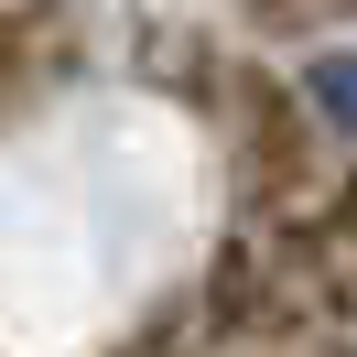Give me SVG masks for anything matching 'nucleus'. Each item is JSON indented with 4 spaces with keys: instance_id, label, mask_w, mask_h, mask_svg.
I'll use <instances>...</instances> for the list:
<instances>
[{
    "instance_id": "1",
    "label": "nucleus",
    "mask_w": 357,
    "mask_h": 357,
    "mask_svg": "<svg viewBox=\"0 0 357 357\" xmlns=\"http://www.w3.org/2000/svg\"><path fill=\"white\" fill-rule=\"evenodd\" d=\"M314 109L357 130V54H325V66H314Z\"/></svg>"
}]
</instances>
